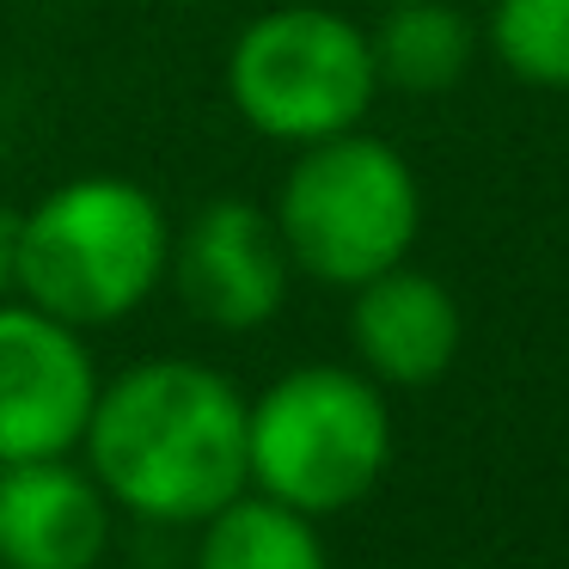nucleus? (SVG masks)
I'll return each mask as SVG.
<instances>
[{
    "mask_svg": "<svg viewBox=\"0 0 569 569\" xmlns=\"http://www.w3.org/2000/svg\"><path fill=\"white\" fill-rule=\"evenodd\" d=\"M172 214L117 172L68 178L13 221V295L74 331H111L166 288Z\"/></svg>",
    "mask_w": 569,
    "mask_h": 569,
    "instance_id": "f03ea898",
    "label": "nucleus"
},
{
    "mask_svg": "<svg viewBox=\"0 0 569 569\" xmlns=\"http://www.w3.org/2000/svg\"><path fill=\"white\" fill-rule=\"evenodd\" d=\"M190 569H331V551L312 515L263 490H239L197 527Z\"/></svg>",
    "mask_w": 569,
    "mask_h": 569,
    "instance_id": "9b49d317",
    "label": "nucleus"
},
{
    "mask_svg": "<svg viewBox=\"0 0 569 569\" xmlns=\"http://www.w3.org/2000/svg\"><path fill=\"white\" fill-rule=\"evenodd\" d=\"M459 343H466V312L441 276L392 263L349 288V349L356 368L373 373L386 392L435 386L459 361Z\"/></svg>",
    "mask_w": 569,
    "mask_h": 569,
    "instance_id": "1a4fd4ad",
    "label": "nucleus"
},
{
    "mask_svg": "<svg viewBox=\"0 0 569 569\" xmlns=\"http://www.w3.org/2000/svg\"><path fill=\"white\" fill-rule=\"evenodd\" d=\"M380 7H386V0H380Z\"/></svg>",
    "mask_w": 569,
    "mask_h": 569,
    "instance_id": "4468645a",
    "label": "nucleus"
},
{
    "mask_svg": "<svg viewBox=\"0 0 569 569\" xmlns=\"http://www.w3.org/2000/svg\"><path fill=\"white\" fill-rule=\"evenodd\" d=\"M117 508L87 459H13L0 466V569H99Z\"/></svg>",
    "mask_w": 569,
    "mask_h": 569,
    "instance_id": "6e6552de",
    "label": "nucleus"
},
{
    "mask_svg": "<svg viewBox=\"0 0 569 569\" xmlns=\"http://www.w3.org/2000/svg\"><path fill=\"white\" fill-rule=\"evenodd\" d=\"M288 239L295 276L325 288H356L410 258L422 233V184L386 136L343 129L331 141L295 148L270 202Z\"/></svg>",
    "mask_w": 569,
    "mask_h": 569,
    "instance_id": "20e7f679",
    "label": "nucleus"
},
{
    "mask_svg": "<svg viewBox=\"0 0 569 569\" xmlns=\"http://www.w3.org/2000/svg\"><path fill=\"white\" fill-rule=\"evenodd\" d=\"M99 386L104 373L87 349V331L19 295L0 300V466L80 453Z\"/></svg>",
    "mask_w": 569,
    "mask_h": 569,
    "instance_id": "0eeeda50",
    "label": "nucleus"
},
{
    "mask_svg": "<svg viewBox=\"0 0 569 569\" xmlns=\"http://www.w3.org/2000/svg\"><path fill=\"white\" fill-rule=\"evenodd\" d=\"M251 398L197 356H148L99 386L80 459L117 515L197 532L214 508L251 490Z\"/></svg>",
    "mask_w": 569,
    "mask_h": 569,
    "instance_id": "f257e3e1",
    "label": "nucleus"
},
{
    "mask_svg": "<svg viewBox=\"0 0 569 569\" xmlns=\"http://www.w3.org/2000/svg\"><path fill=\"white\" fill-rule=\"evenodd\" d=\"M166 288L209 331L246 337L276 325L295 295V258H288V239L270 202L214 197L184 227H172Z\"/></svg>",
    "mask_w": 569,
    "mask_h": 569,
    "instance_id": "423d86ee",
    "label": "nucleus"
},
{
    "mask_svg": "<svg viewBox=\"0 0 569 569\" xmlns=\"http://www.w3.org/2000/svg\"><path fill=\"white\" fill-rule=\"evenodd\" d=\"M0 300H13V221H0Z\"/></svg>",
    "mask_w": 569,
    "mask_h": 569,
    "instance_id": "ddd939ff",
    "label": "nucleus"
},
{
    "mask_svg": "<svg viewBox=\"0 0 569 569\" xmlns=\"http://www.w3.org/2000/svg\"><path fill=\"white\" fill-rule=\"evenodd\" d=\"M221 87L233 117L276 148H312L343 129H361L380 104L368 26L319 0L263 7L227 43Z\"/></svg>",
    "mask_w": 569,
    "mask_h": 569,
    "instance_id": "39448f33",
    "label": "nucleus"
},
{
    "mask_svg": "<svg viewBox=\"0 0 569 569\" xmlns=\"http://www.w3.org/2000/svg\"><path fill=\"white\" fill-rule=\"evenodd\" d=\"M392 447L398 429L386 386L343 361H307L276 373L246 410L251 490L312 520L368 502L392 471Z\"/></svg>",
    "mask_w": 569,
    "mask_h": 569,
    "instance_id": "7ed1b4c3",
    "label": "nucleus"
},
{
    "mask_svg": "<svg viewBox=\"0 0 569 569\" xmlns=\"http://www.w3.org/2000/svg\"><path fill=\"white\" fill-rule=\"evenodd\" d=\"M380 92H410V99H441L471 74L483 50V26L459 0H386L368 26Z\"/></svg>",
    "mask_w": 569,
    "mask_h": 569,
    "instance_id": "9d476101",
    "label": "nucleus"
},
{
    "mask_svg": "<svg viewBox=\"0 0 569 569\" xmlns=\"http://www.w3.org/2000/svg\"><path fill=\"white\" fill-rule=\"evenodd\" d=\"M490 56L532 92H569V0H490Z\"/></svg>",
    "mask_w": 569,
    "mask_h": 569,
    "instance_id": "f8f14e48",
    "label": "nucleus"
}]
</instances>
